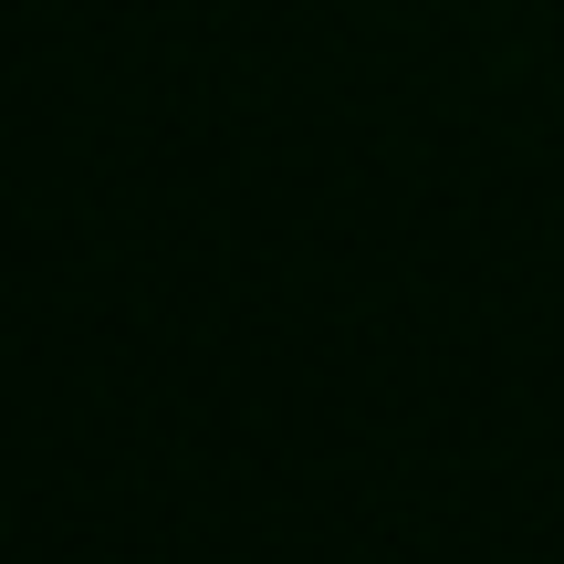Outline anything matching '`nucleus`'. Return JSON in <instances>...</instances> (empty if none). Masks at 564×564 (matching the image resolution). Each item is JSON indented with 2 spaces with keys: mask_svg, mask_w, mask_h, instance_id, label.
Returning <instances> with one entry per match:
<instances>
[]
</instances>
